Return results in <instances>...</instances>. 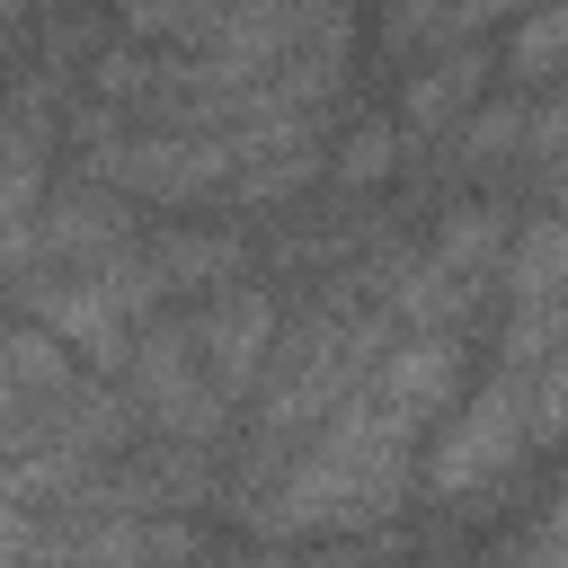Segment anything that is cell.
I'll use <instances>...</instances> for the list:
<instances>
[{
    "label": "cell",
    "instance_id": "obj_1",
    "mask_svg": "<svg viewBox=\"0 0 568 568\" xmlns=\"http://www.w3.org/2000/svg\"><path fill=\"white\" fill-rule=\"evenodd\" d=\"M470 337L444 320H408L373 373L302 435L284 479L231 524L240 550H320V559H382V550H426L417 515V462L444 408L470 390Z\"/></svg>",
    "mask_w": 568,
    "mask_h": 568
},
{
    "label": "cell",
    "instance_id": "obj_2",
    "mask_svg": "<svg viewBox=\"0 0 568 568\" xmlns=\"http://www.w3.org/2000/svg\"><path fill=\"white\" fill-rule=\"evenodd\" d=\"M532 364H497L470 373V390L444 408V426L426 435L417 462V506L426 515H488L524 488L532 470Z\"/></svg>",
    "mask_w": 568,
    "mask_h": 568
},
{
    "label": "cell",
    "instance_id": "obj_3",
    "mask_svg": "<svg viewBox=\"0 0 568 568\" xmlns=\"http://www.w3.org/2000/svg\"><path fill=\"white\" fill-rule=\"evenodd\" d=\"M115 390L133 399L142 435H178V444H213V453H231V426H240V417L222 408V390H213V382H204V364H195V337H186V302L151 311V320L124 337Z\"/></svg>",
    "mask_w": 568,
    "mask_h": 568
},
{
    "label": "cell",
    "instance_id": "obj_4",
    "mask_svg": "<svg viewBox=\"0 0 568 568\" xmlns=\"http://www.w3.org/2000/svg\"><path fill=\"white\" fill-rule=\"evenodd\" d=\"M497 364H541L568 328V213L559 204H524L497 257Z\"/></svg>",
    "mask_w": 568,
    "mask_h": 568
},
{
    "label": "cell",
    "instance_id": "obj_5",
    "mask_svg": "<svg viewBox=\"0 0 568 568\" xmlns=\"http://www.w3.org/2000/svg\"><path fill=\"white\" fill-rule=\"evenodd\" d=\"M275 320H284V284H266V275H231V284H213V293L186 302L195 364H204V382L222 390L231 417H240L248 390H257V364H266V346H275Z\"/></svg>",
    "mask_w": 568,
    "mask_h": 568
},
{
    "label": "cell",
    "instance_id": "obj_6",
    "mask_svg": "<svg viewBox=\"0 0 568 568\" xmlns=\"http://www.w3.org/2000/svg\"><path fill=\"white\" fill-rule=\"evenodd\" d=\"M497 89V36H462L444 53H417L390 71V115L408 142H435L444 124H462L479 98Z\"/></svg>",
    "mask_w": 568,
    "mask_h": 568
},
{
    "label": "cell",
    "instance_id": "obj_7",
    "mask_svg": "<svg viewBox=\"0 0 568 568\" xmlns=\"http://www.w3.org/2000/svg\"><path fill=\"white\" fill-rule=\"evenodd\" d=\"M408 169V133L390 115V98H346L337 124H328V178L320 186H346V195H390Z\"/></svg>",
    "mask_w": 568,
    "mask_h": 568
},
{
    "label": "cell",
    "instance_id": "obj_8",
    "mask_svg": "<svg viewBox=\"0 0 568 568\" xmlns=\"http://www.w3.org/2000/svg\"><path fill=\"white\" fill-rule=\"evenodd\" d=\"M462 36H479V27H470V0H382L373 27H364V53L399 71V62L444 53V44H462Z\"/></svg>",
    "mask_w": 568,
    "mask_h": 568
},
{
    "label": "cell",
    "instance_id": "obj_9",
    "mask_svg": "<svg viewBox=\"0 0 568 568\" xmlns=\"http://www.w3.org/2000/svg\"><path fill=\"white\" fill-rule=\"evenodd\" d=\"M568 71V0H532L497 27V80L506 89H541Z\"/></svg>",
    "mask_w": 568,
    "mask_h": 568
},
{
    "label": "cell",
    "instance_id": "obj_10",
    "mask_svg": "<svg viewBox=\"0 0 568 568\" xmlns=\"http://www.w3.org/2000/svg\"><path fill=\"white\" fill-rule=\"evenodd\" d=\"M497 550H515V559H568V488L559 497H541V515L524 524V532H488Z\"/></svg>",
    "mask_w": 568,
    "mask_h": 568
},
{
    "label": "cell",
    "instance_id": "obj_11",
    "mask_svg": "<svg viewBox=\"0 0 568 568\" xmlns=\"http://www.w3.org/2000/svg\"><path fill=\"white\" fill-rule=\"evenodd\" d=\"M0 559H44V515L36 506H0Z\"/></svg>",
    "mask_w": 568,
    "mask_h": 568
},
{
    "label": "cell",
    "instance_id": "obj_12",
    "mask_svg": "<svg viewBox=\"0 0 568 568\" xmlns=\"http://www.w3.org/2000/svg\"><path fill=\"white\" fill-rule=\"evenodd\" d=\"M53 9H71V0H0V62H9V53H18Z\"/></svg>",
    "mask_w": 568,
    "mask_h": 568
}]
</instances>
